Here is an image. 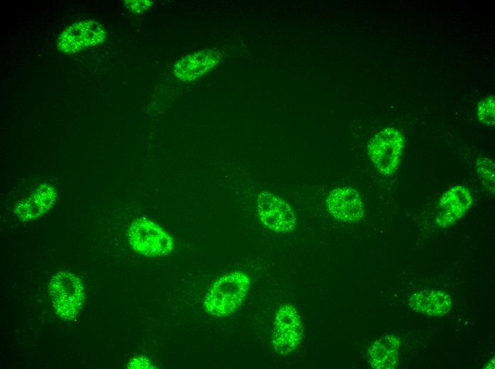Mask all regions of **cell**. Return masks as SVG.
I'll return each mask as SVG.
<instances>
[{"label":"cell","mask_w":495,"mask_h":369,"mask_svg":"<svg viewBox=\"0 0 495 369\" xmlns=\"http://www.w3.org/2000/svg\"><path fill=\"white\" fill-rule=\"evenodd\" d=\"M477 115L484 124H494V97L490 96L482 100L479 105Z\"/></svg>","instance_id":"obj_15"},{"label":"cell","mask_w":495,"mask_h":369,"mask_svg":"<svg viewBox=\"0 0 495 369\" xmlns=\"http://www.w3.org/2000/svg\"><path fill=\"white\" fill-rule=\"evenodd\" d=\"M250 287L248 275L242 271L226 274L211 287L205 299L207 312L212 315H228L242 303Z\"/></svg>","instance_id":"obj_1"},{"label":"cell","mask_w":495,"mask_h":369,"mask_svg":"<svg viewBox=\"0 0 495 369\" xmlns=\"http://www.w3.org/2000/svg\"><path fill=\"white\" fill-rule=\"evenodd\" d=\"M472 202L467 188L455 186L444 193L440 200L437 221L440 227H448L465 214Z\"/></svg>","instance_id":"obj_9"},{"label":"cell","mask_w":495,"mask_h":369,"mask_svg":"<svg viewBox=\"0 0 495 369\" xmlns=\"http://www.w3.org/2000/svg\"><path fill=\"white\" fill-rule=\"evenodd\" d=\"M257 211L261 222L275 231L287 232L294 228L296 217L289 204L275 194L265 191L257 197Z\"/></svg>","instance_id":"obj_7"},{"label":"cell","mask_w":495,"mask_h":369,"mask_svg":"<svg viewBox=\"0 0 495 369\" xmlns=\"http://www.w3.org/2000/svg\"><path fill=\"white\" fill-rule=\"evenodd\" d=\"M128 238L132 248L139 254L159 256L170 253L174 241L170 235L161 226L147 218L134 220L128 231Z\"/></svg>","instance_id":"obj_3"},{"label":"cell","mask_w":495,"mask_h":369,"mask_svg":"<svg viewBox=\"0 0 495 369\" xmlns=\"http://www.w3.org/2000/svg\"><path fill=\"white\" fill-rule=\"evenodd\" d=\"M400 338L386 335L373 342L367 349L366 357L371 366L377 369H393L398 359Z\"/></svg>","instance_id":"obj_12"},{"label":"cell","mask_w":495,"mask_h":369,"mask_svg":"<svg viewBox=\"0 0 495 369\" xmlns=\"http://www.w3.org/2000/svg\"><path fill=\"white\" fill-rule=\"evenodd\" d=\"M303 338V327L297 309L291 305L281 306L276 314L272 342L275 351L286 355L295 350Z\"/></svg>","instance_id":"obj_5"},{"label":"cell","mask_w":495,"mask_h":369,"mask_svg":"<svg viewBox=\"0 0 495 369\" xmlns=\"http://www.w3.org/2000/svg\"><path fill=\"white\" fill-rule=\"evenodd\" d=\"M126 6L134 13H140L149 9L153 4L151 1H125Z\"/></svg>","instance_id":"obj_16"},{"label":"cell","mask_w":495,"mask_h":369,"mask_svg":"<svg viewBox=\"0 0 495 369\" xmlns=\"http://www.w3.org/2000/svg\"><path fill=\"white\" fill-rule=\"evenodd\" d=\"M56 197L53 187L43 184L18 204L16 214L23 221L34 220L50 209Z\"/></svg>","instance_id":"obj_13"},{"label":"cell","mask_w":495,"mask_h":369,"mask_svg":"<svg viewBox=\"0 0 495 369\" xmlns=\"http://www.w3.org/2000/svg\"><path fill=\"white\" fill-rule=\"evenodd\" d=\"M403 148V137L394 128L377 133L368 142L369 157L377 171L390 175L397 170Z\"/></svg>","instance_id":"obj_4"},{"label":"cell","mask_w":495,"mask_h":369,"mask_svg":"<svg viewBox=\"0 0 495 369\" xmlns=\"http://www.w3.org/2000/svg\"><path fill=\"white\" fill-rule=\"evenodd\" d=\"M219 59V53L213 50L196 52L178 61L174 66V73L183 81L195 80L211 70Z\"/></svg>","instance_id":"obj_10"},{"label":"cell","mask_w":495,"mask_h":369,"mask_svg":"<svg viewBox=\"0 0 495 369\" xmlns=\"http://www.w3.org/2000/svg\"><path fill=\"white\" fill-rule=\"evenodd\" d=\"M408 304L417 312L439 317L449 312L452 299L445 292L425 290L412 294L408 299Z\"/></svg>","instance_id":"obj_11"},{"label":"cell","mask_w":495,"mask_h":369,"mask_svg":"<svg viewBox=\"0 0 495 369\" xmlns=\"http://www.w3.org/2000/svg\"><path fill=\"white\" fill-rule=\"evenodd\" d=\"M48 290L56 314L64 320L74 319L85 298L80 280L70 272H59L53 276Z\"/></svg>","instance_id":"obj_2"},{"label":"cell","mask_w":495,"mask_h":369,"mask_svg":"<svg viewBox=\"0 0 495 369\" xmlns=\"http://www.w3.org/2000/svg\"><path fill=\"white\" fill-rule=\"evenodd\" d=\"M477 167L478 174L484 184L489 190H494V165L493 162L486 158H480L477 160Z\"/></svg>","instance_id":"obj_14"},{"label":"cell","mask_w":495,"mask_h":369,"mask_svg":"<svg viewBox=\"0 0 495 369\" xmlns=\"http://www.w3.org/2000/svg\"><path fill=\"white\" fill-rule=\"evenodd\" d=\"M330 214L339 221L353 223L364 214L363 204L359 194L351 187H339L332 190L326 199Z\"/></svg>","instance_id":"obj_8"},{"label":"cell","mask_w":495,"mask_h":369,"mask_svg":"<svg viewBox=\"0 0 495 369\" xmlns=\"http://www.w3.org/2000/svg\"><path fill=\"white\" fill-rule=\"evenodd\" d=\"M107 38L104 28L91 20L78 21L65 28L59 35L56 48L65 53H76L99 44Z\"/></svg>","instance_id":"obj_6"}]
</instances>
